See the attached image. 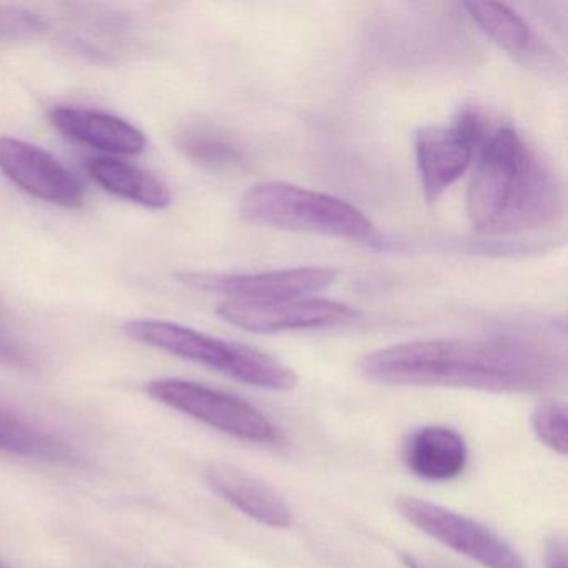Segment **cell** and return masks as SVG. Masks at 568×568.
<instances>
[{"instance_id":"7","label":"cell","mask_w":568,"mask_h":568,"mask_svg":"<svg viewBox=\"0 0 568 568\" xmlns=\"http://www.w3.org/2000/svg\"><path fill=\"white\" fill-rule=\"evenodd\" d=\"M400 514L428 537L485 568H527L518 551L491 528L424 498L402 497Z\"/></svg>"},{"instance_id":"17","label":"cell","mask_w":568,"mask_h":568,"mask_svg":"<svg viewBox=\"0 0 568 568\" xmlns=\"http://www.w3.org/2000/svg\"><path fill=\"white\" fill-rule=\"evenodd\" d=\"M531 428L538 440L555 454L568 452V414L561 402H541L531 414Z\"/></svg>"},{"instance_id":"19","label":"cell","mask_w":568,"mask_h":568,"mask_svg":"<svg viewBox=\"0 0 568 568\" xmlns=\"http://www.w3.org/2000/svg\"><path fill=\"white\" fill-rule=\"evenodd\" d=\"M567 545L564 538L554 537L545 548V568H567Z\"/></svg>"},{"instance_id":"16","label":"cell","mask_w":568,"mask_h":568,"mask_svg":"<svg viewBox=\"0 0 568 568\" xmlns=\"http://www.w3.org/2000/svg\"><path fill=\"white\" fill-rule=\"evenodd\" d=\"M465 11L488 39L508 54L527 55L534 48V34L527 22L497 2H465Z\"/></svg>"},{"instance_id":"15","label":"cell","mask_w":568,"mask_h":568,"mask_svg":"<svg viewBox=\"0 0 568 568\" xmlns=\"http://www.w3.org/2000/svg\"><path fill=\"white\" fill-rule=\"evenodd\" d=\"M179 152L199 168L229 171L244 164V152L224 132L212 125H189L175 138Z\"/></svg>"},{"instance_id":"13","label":"cell","mask_w":568,"mask_h":568,"mask_svg":"<svg viewBox=\"0 0 568 568\" xmlns=\"http://www.w3.org/2000/svg\"><path fill=\"white\" fill-rule=\"evenodd\" d=\"M404 462L415 477L428 481L454 480L467 468L468 448L454 428L427 425L405 442Z\"/></svg>"},{"instance_id":"20","label":"cell","mask_w":568,"mask_h":568,"mask_svg":"<svg viewBox=\"0 0 568 568\" xmlns=\"http://www.w3.org/2000/svg\"><path fill=\"white\" fill-rule=\"evenodd\" d=\"M402 564L405 568H455L444 561L434 560V558L418 557L414 554L402 555Z\"/></svg>"},{"instance_id":"12","label":"cell","mask_w":568,"mask_h":568,"mask_svg":"<svg viewBox=\"0 0 568 568\" xmlns=\"http://www.w3.org/2000/svg\"><path fill=\"white\" fill-rule=\"evenodd\" d=\"M51 122L59 132L108 154L138 155L144 151L145 135L124 119L81 108H58Z\"/></svg>"},{"instance_id":"18","label":"cell","mask_w":568,"mask_h":568,"mask_svg":"<svg viewBox=\"0 0 568 568\" xmlns=\"http://www.w3.org/2000/svg\"><path fill=\"white\" fill-rule=\"evenodd\" d=\"M0 365H9V367H28V365H31V357H29L28 352L2 328H0Z\"/></svg>"},{"instance_id":"5","label":"cell","mask_w":568,"mask_h":568,"mask_svg":"<svg viewBox=\"0 0 568 568\" xmlns=\"http://www.w3.org/2000/svg\"><path fill=\"white\" fill-rule=\"evenodd\" d=\"M145 390L159 404L239 440L264 445L278 442V430L271 418L244 398L182 378H158Z\"/></svg>"},{"instance_id":"11","label":"cell","mask_w":568,"mask_h":568,"mask_svg":"<svg viewBox=\"0 0 568 568\" xmlns=\"http://www.w3.org/2000/svg\"><path fill=\"white\" fill-rule=\"evenodd\" d=\"M212 490L232 507L271 528H288L294 521L285 498L262 478L235 465L217 462L205 471Z\"/></svg>"},{"instance_id":"4","label":"cell","mask_w":568,"mask_h":568,"mask_svg":"<svg viewBox=\"0 0 568 568\" xmlns=\"http://www.w3.org/2000/svg\"><path fill=\"white\" fill-rule=\"evenodd\" d=\"M241 215L251 224L278 231L381 244L371 219L354 205L285 182H264L248 189L241 199Z\"/></svg>"},{"instance_id":"2","label":"cell","mask_w":568,"mask_h":568,"mask_svg":"<svg viewBox=\"0 0 568 568\" xmlns=\"http://www.w3.org/2000/svg\"><path fill=\"white\" fill-rule=\"evenodd\" d=\"M477 155L467 217L478 234H520L560 214L557 178L515 129H488Z\"/></svg>"},{"instance_id":"21","label":"cell","mask_w":568,"mask_h":568,"mask_svg":"<svg viewBox=\"0 0 568 568\" xmlns=\"http://www.w3.org/2000/svg\"><path fill=\"white\" fill-rule=\"evenodd\" d=\"M0 568H8V567H4V565L0 564Z\"/></svg>"},{"instance_id":"10","label":"cell","mask_w":568,"mask_h":568,"mask_svg":"<svg viewBox=\"0 0 568 568\" xmlns=\"http://www.w3.org/2000/svg\"><path fill=\"white\" fill-rule=\"evenodd\" d=\"M0 172L32 197L59 207L84 204L85 191L79 179L38 145L0 135Z\"/></svg>"},{"instance_id":"3","label":"cell","mask_w":568,"mask_h":568,"mask_svg":"<svg viewBox=\"0 0 568 568\" xmlns=\"http://www.w3.org/2000/svg\"><path fill=\"white\" fill-rule=\"evenodd\" d=\"M124 332L139 344L204 365L252 387L287 392L298 382L297 374L288 365L258 348L222 341L174 322L132 321L124 325Z\"/></svg>"},{"instance_id":"8","label":"cell","mask_w":568,"mask_h":568,"mask_svg":"<svg viewBox=\"0 0 568 568\" xmlns=\"http://www.w3.org/2000/svg\"><path fill=\"white\" fill-rule=\"evenodd\" d=\"M215 312L227 324L254 334L338 327L361 317V312L351 305L314 297L258 302L225 298Z\"/></svg>"},{"instance_id":"14","label":"cell","mask_w":568,"mask_h":568,"mask_svg":"<svg viewBox=\"0 0 568 568\" xmlns=\"http://www.w3.org/2000/svg\"><path fill=\"white\" fill-rule=\"evenodd\" d=\"M85 171L95 184L115 197L155 211L171 205L172 195L164 182L131 162L114 158H92L85 162Z\"/></svg>"},{"instance_id":"1","label":"cell","mask_w":568,"mask_h":568,"mask_svg":"<svg viewBox=\"0 0 568 568\" xmlns=\"http://www.w3.org/2000/svg\"><path fill=\"white\" fill-rule=\"evenodd\" d=\"M368 381L402 387H452L495 394H530L557 384L554 354L527 342L438 338L390 345L362 357Z\"/></svg>"},{"instance_id":"6","label":"cell","mask_w":568,"mask_h":568,"mask_svg":"<svg viewBox=\"0 0 568 568\" xmlns=\"http://www.w3.org/2000/svg\"><path fill=\"white\" fill-rule=\"evenodd\" d=\"M488 129L478 112L464 109L447 124L427 125L415 135V159L428 202L438 201L470 169Z\"/></svg>"},{"instance_id":"9","label":"cell","mask_w":568,"mask_h":568,"mask_svg":"<svg viewBox=\"0 0 568 568\" xmlns=\"http://www.w3.org/2000/svg\"><path fill=\"white\" fill-rule=\"evenodd\" d=\"M179 282L195 291L224 295L227 301H285L324 291L334 284L337 272L331 268H284L255 274L191 272L179 274Z\"/></svg>"}]
</instances>
